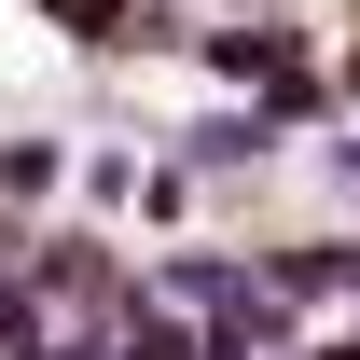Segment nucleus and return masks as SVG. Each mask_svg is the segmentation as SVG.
Instances as JSON below:
<instances>
[{"instance_id":"f257e3e1","label":"nucleus","mask_w":360,"mask_h":360,"mask_svg":"<svg viewBox=\"0 0 360 360\" xmlns=\"http://www.w3.org/2000/svg\"><path fill=\"white\" fill-rule=\"evenodd\" d=\"M208 70H222V84H264L277 111H319V70H305L291 28H208Z\"/></svg>"},{"instance_id":"f03ea898","label":"nucleus","mask_w":360,"mask_h":360,"mask_svg":"<svg viewBox=\"0 0 360 360\" xmlns=\"http://www.w3.org/2000/svg\"><path fill=\"white\" fill-rule=\"evenodd\" d=\"M277 153V111H222V125H194V167H264Z\"/></svg>"},{"instance_id":"7ed1b4c3","label":"nucleus","mask_w":360,"mask_h":360,"mask_svg":"<svg viewBox=\"0 0 360 360\" xmlns=\"http://www.w3.org/2000/svg\"><path fill=\"white\" fill-rule=\"evenodd\" d=\"M42 291H56V305H97V291H111L97 236H56V250H42Z\"/></svg>"},{"instance_id":"20e7f679","label":"nucleus","mask_w":360,"mask_h":360,"mask_svg":"<svg viewBox=\"0 0 360 360\" xmlns=\"http://www.w3.org/2000/svg\"><path fill=\"white\" fill-rule=\"evenodd\" d=\"M56 167H70L56 139H0V194H14V208H42V194H56Z\"/></svg>"},{"instance_id":"39448f33","label":"nucleus","mask_w":360,"mask_h":360,"mask_svg":"<svg viewBox=\"0 0 360 360\" xmlns=\"http://www.w3.org/2000/svg\"><path fill=\"white\" fill-rule=\"evenodd\" d=\"M111 360H208V347H194V333H167V319H125V333H111Z\"/></svg>"},{"instance_id":"423d86ee","label":"nucleus","mask_w":360,"mask_h":360,"mask_svg":"<svg viewBox=\"0 0 360 360\" xmlns=\"http://www.w3.org/2000/svg\"><path fill=\"white\" fill-rule=\"evenodd\" d=\"M42 14H56V28H84V42H125V28H139L125 0H42Z\"/></svg>"},{"instance_id":"0eeeda50","label":"nucleus","mask_w":360,"mask_h":360,"mask_svg":"<svg viewBox=\"0 0 360 360\" xmlns=\"http://www.w3.org/2000/svg\"><path fill=\"white\" fill-rule=\"evenodd\" d=\"M250 14H264V0H250Z\"/></svg>"}]
</instances>
